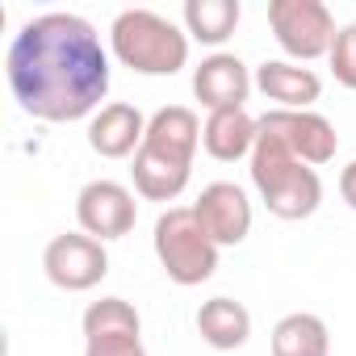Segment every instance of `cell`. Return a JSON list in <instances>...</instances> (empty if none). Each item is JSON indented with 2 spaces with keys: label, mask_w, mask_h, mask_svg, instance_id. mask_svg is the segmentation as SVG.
Wrapping results in <instances>:
<instances>
[{
  "label": "cell",
  "mask_w": 356,
  "mask_h": 356,
  "mask_svg": "<svg viewBox=\"0 0 356 356\" xmlns=\"http://www.w3.org/2000/svg\"><path fill=\"white\" fill-rule=\"evenodd\" d=\"M273 356H331V331L318 314L293 310L273 327Z\"/></svg>",
  "instance_id": "cell-17"
},
{
  "label": "cell",
  "mask_w": 356,
  "mask_h": 356,
  "mask_svg": "<svg viewBox=\"0 0 356 356\" xmlns=\"http://www.w3.org/2000/svg\"><path fill=\"white\" fill-rule=\"evenodd\" d=\"M252 84H256V76L248 72V63L239 55H227V51H214L193 72V97L210 113H218V109H243Z\"/></svg>",
  "instance_id": "cell-10"
},
{
  "label": "cell",
  "mask_w": 356,
  "mask_h": 356,
  "mask_svg": "<svg viewBox=\"0 0 356 356\" xmlns=\"http://www.w3.org/2000/svg\"><path fill=\"white\" fill-rule=\"evenodd\" d=\"M9 88L30 118H92L109 92V51L84 17L42 13L26 22L9 47Z\"/></svg>",
  "instance_id": "cell-1"
},
{
  "label": "cell",
  "mask_w": 356,
  "mask_h": 356,
  "mask_svg": "<svg viewBox=\"0 0 356 356\" xmlns=\"http://www.w3.org/2000/svg\"><path fill=\"white\" fill-rule=\"evenodd\" d=\"M197 335H202L210 348H218V352H235V348H243L248 335H252V314H248V306L235 302V298H210V302H202V310H197Z\"/></svg>",
  "instance_id": "cell-16"
},
{
  "label": "cell",
  "mask_w": 356,
  "mask_h": 356,
  "mask_svg": "<svg viewBox=\"0 0 356 356\" xmlns=\"http://www.w3.org/2000/svg\"><path fill=\"white\" fill-rule=\"evenodd\" d=\"M256 88L268 101H277V109H314V101L323 97L318 72L293 59H264L256 67Z\"/></svg>",
  "instance_id": "cell-12"
},
{
  "label": "cell",
  "mask_w": 356,
  "mask_h": 356,
  "mask_svg": "<svg viewBox=\"0 0 356 356\" xmlns=\"http://www.w3.org/2000/svg\"><path fill=\"white\" fill-rule=\"evenodd\" d=\"M248 159H252V185H256V193L273 218L302 222L318 210V202H323L318 172L310 163H302L281 138L256 134V147Z\"/></svg>",
  "instance_id": "cell-2"
},
{
  "label": "cell",
  "mask_w": 356,
  "mask_h": 356,
  "mask_svg": "<svg viewBox=\"0 0 356 356\" xmlns=\"http://www.w3.org/2000/svg\"><path fill=\"white\" fill-rule=\"evenodd\" d=\"M76 222L84 235L109 243V239H122L134 231L138 222V202L126 185L118 181H88L80 193H76Z\"/></svg>",
  "instance_id": "cell-8"
},
{
  "label": "cell",
  "mask_w": 356,
  "mask_h": 356,
  "mask_svg": "<svg viewBox=\"0 0 356 356\" xmlns=\"http://www.w3.org/2000/svg\"><path fill=\"white\" fill-rule=\"evenodd\" d=\"M42 273L63 293H88L109 277V252L101 239H92L84 231H67V235H55L47 243Z\"/></svg>",
  "instance_id": "cell-6"
},
{
  "label": "cell",
  "mask_w": 356,
  "mask_h": 356,
  "mask_svg": "<svg viewBox=\"0 0 356 356\" xmlns=\"http://www.w3.org/2000/svg\"><path fill=\"white\" fill-rule=\"evenodd\" d=\"M256 134H260V126H256V118H252L248 109H218V113H210L206 126H202V147H206V155H214L218 163H235V159L252 155Z\"/></svg>",
  "instance_id": "cell-15"
},
{
  "label": "cell",
  "mask_w": 356,
  "mask_h": 356,
  "mask_svg": "<svg viewBox=\"0 0 356 356\" xmlns=\"http://www.w3.org/2000/svg\"><path fill=\"white\" fill-rule=\"evenodd\" d=\"M331 76L343 84V88H352L356 92V22H348V26H339V34H335V42H331Z\"/></svg>",
  "instance_id": "cell-20"
},
{
  "label": "cell",
  "mask_w": 356,
  "mask_h": 356,
  "mask_svg": "<svg viewBox=\"0 0 356 356\" xmlns=\"http://www.w3.org/2000/svg\"><path fill=\"white\" fill-rule=\"evenodd\" d=\"M147 138V118L126 105V101H113V105H101L92 118H88V147L101 155V159H126V155H138Z\"/></svg>",
  "instance_id": "cell-11"
},
{
  "label": "cell",
  "mask_w": 356,
  "mask_h": 356,
  "mask_svg": "<svg viewBox=\"0 0 356 356\" xmlns=\"http://www.w3.org/2000/svg\"><path fill=\"white\" fill-rule=\"evenodd\" d=\"M130 176H134V193L143 202H176L185 193L189 176H193V163L172 159V155L151 151V147H138V155L130 163Z\"/></svg>",
  "instance_id": "cell-14"
},
{
  "label": "cell",
  "mask_w": 356,
  "mask_h": 356,
  "mask_svg": "<svg viewBox=\"0 0 356 356\" xmlns=\"http://www.w3.org/2000/svg\"><path fill=\"white\" fill-rule=\"evenodd\" d=\"M197 222L206 227V235L218 248H239L252 235V202L235 181H214L202 189V197L193 202Z\"/></svg>",
  "instance_id": "cell-9"
},
{
  "label": "cell",
  "mask_w": 356,
  "mask_h": 356,
  "mask_svg": "<svg viewBox=\"0 0 356 356\" xmlns=\"http://www.w3.org/2000/svg\"><path fill=\"white\" fill-rule=\"evenodd\" d=\"M105 335H143V318L126 298H101L84 310V339Z\"/></svg>",
  "instance_id": "cell-19"
},
{
  "label": "cell",
  "mask_w": 356,
  "mask_h": 356,
  "mask_svg": "<svg viewBox=\"0 0 356 356\" xmlns=\"http://www.w3.org/2000/svg\"><path fill=\"white\" fill-rule=\"evenodd\" d=\"M155 260L168 273V281L176 285H202L218 273V243L206 235V227L197 222L193 206H168L155 218Z\"/></svg>",
  "instance_id": "cell-4"
},
{
  "label": "cell",
  "mask_w": 356,
  "mask_h": 356,
  "mask_svg": "<svg viewBox=\"0 0 356 356\" xmlns=\"http://www.w3.org/2000/svg\"><path fill=\"white\" fill-rule=\"evenodd\" d=\"M339 197H343V202L356 210V159H352V163L339 172Z\"/></svg>",
  "instance_id": "cell-21"
},
{
  "label": "cell",
  "mask_w": 356,
  "mask_h": 356,
  "mask_svg": "<svg viewBox=\"0 0 356 356\" xmlns=\"http://www.w3.org/2000/svg\"><path fill=\"white\" fill-rule=\"evenodd\" d=\"M256 126H260V134L281 138V143H285L302 163H310V168L331 163L335 151H339L335 126H331L323 113H314V109H268L264 118H256Z\"/></svg>",
  "instance_id": "cell-7"
},
{
  "label": "cell",
  "mask_w": 356,
  "mask_h": 356,
  "mask_svg": "<svg viewBox=\"0 0 356 356\" xmlns=\"http://www.w3.org/2000/svg\"><path fill=\"white\" fill-rule=\"evenodd\" d=\"M202 126H206V122H202L189 105H163V109H155V113L147 118V138H143V147L193 163V155H197V147H202Z\"/></svg>",
  "instance_id": "cell-13"
},
{
  "label": "cell",
  "mask_w": 356,
  "mask_h": 356,
  "mask_svg": "<svg viewBox=\"0 0 356 356\" xmlns=\"http://www.w3.org/2000/svg\"><path fill=\"white\" fill-rule=\"evenodd\" d=\"M181 17H185V34L189 38H197L206 47H222L235 34L243 9H239V0H185Z\"/></svg>",
  "instance_id": "cell-18"
},
{
  "label": "cell",
  "mask_w": 356,
  "mask_h": 356,
  "mask_svg": "<svg viewBox=\"0 0 356 356\" xmlns=\"http://www.w3.org/2000/svg\"><path fill=\"white\" fill-rule=\"evenodd\" d=\"M109 51L138 76H176L189 63V34L151 9H126L109 26Z\"/></svg>",
  "instance_id": "cell-3"
},
{
  "label": "cell",
  "mask_w": 356,
  "mask_h": 356,
  "mask_svg": "<svg viewBox=\"0 0 356 356\" xmlns=\"http://www.w3.org/2000/svg\"><path fill=\"white\" fill-rule=\"evenodd\" d=\"M268 26L277 47L293 59V63H310L331 55L335 42V17L323 0H273L268 5Z\"/></svg>",
  "instance_id": "cell-5"
}]
</instances>
